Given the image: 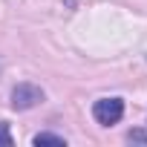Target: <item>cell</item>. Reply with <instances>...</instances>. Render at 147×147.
<instances>
[{
  "label": "cell",
  "instance_id": "6da1fadb",
  "mask_svg": "<svg viewBox=\"0 0 147 147\" xmlns=\"http://www.w3.org/2000/svg\"><path fill=\"white\" fill-rule=\"evenodd\" d=\"M43 98H46V92L38 84H29V81H23L12 90V107L15 110H32V107L43 104Z\"/></svg>",
  "mask_w": 147,
  "mask_h": 147
},
{
  "label": "cell",
  "instance_id": "7a4b0ae2",
  "mask_svg": "<svg viewBox=\"0 0 147 147\" xmlns=\"http://www.w3.org/2000/svg\"><path fill=\"white\" fill-rule=\"evenodd\" d=\"M92 115L98 124L110 127V124H118L121 115H124V101L121 98H98L92 104Z\"/></svg>",
  "mask_w": 147,
  "mask_h": 147
},
{
  "label": "cell",
  "instance_id": "3957f363",
  "mask_svg": "<svg viewBox=\"0 0 147 147\" xmlns=\"http://www.w3.org/2000/svg\"><path fill=\"white\" fill-rule=\"evenodd\" d=\"M35 147H66V138L63 136H55V133H38L32 138Z\"/></svg>",
  "mask_w": 147,
  "mask_h": 147
},
{
  "label": "cell",
  "instance_id": "277c9868",
  "mask_svg": "<svg viewBox=\"0 0 147 147\" xmlns=\"http://www.w3.org/2000/svg\"><path fill=\"white\" fill-rule=\"evenodd\" d=\"M0 147H12V133L6 124H0Z\"/></svg>",
  "mask_w": 147,
  "mask_h": 147
},
{
  "label": "cell",
  "instance_id": "5b68a950",
  "mask_svg": "<svg viewBox=\"0 0 147 147\" xmlns=\"http://www.w3.org/2000/svg\"><path fill=\"white\" fill-rule=\"evenodd\" d=\"M127 138H130V141H138V144H147V133H144V130H130Z\"/></svg>",
  "mask_w": 147,
  "mask_h": 147
}]
</instances>
